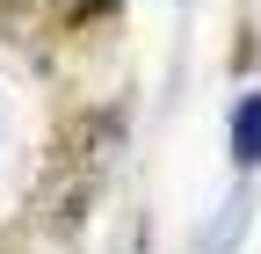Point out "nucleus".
<instances>
[{"mask_svg": "<svg viewBox=\"0 0 261 254\" xmlns=\"http://www.w3.org/2000/svg\"><path fill=\"white\" fill-rule=\"evenodd\" d=\"M232 153H240V167H261V94H247L232 116Z\"/></svg>", "mask_w": 261, "mask_h": 254, "instance_id": "f257e3e1", "label": "nucleus"}]
</instances>
